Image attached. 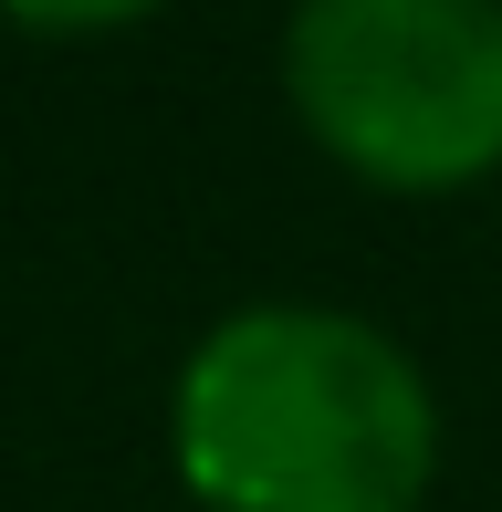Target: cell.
<instances>
[{"label": "cell", "mask_w": 502, "mask_h": 512, "mask_svg": "<svg viewBox=\"0 0 502 512\" xmlns=\"http://www.w3.org/2000/svg\"><path fill=\"white\" fill-rule=\"evenodd\" d=\"M168 0H0V21H21V32L42 42H95V32H136V21H157Z\"/></svg>", "instance_id": "3"}, {"label": "cell", "mask_w": 502, "mask_h": 512, "mask_svg": "<svg viewBox=\"0 0 502 512\" xmlns=\"http://www.w3.org/2000/svg\"><path fill=\"white\" fill-rule=\"evenodd\" d=\"M440 387L356 304H231L168 377V471L199 512H419Z\"/></svg>", "instance_id": "1"}, {"label": "cell", "mask_w": 502, "mask_h": 512, "mask_svg": "<svg viewBox=\"0 0 502 512\" xmlns=\"http://www.w3.org/2000/svg\"><path fill=\"white\" fill-rule=\"evenodd\" d=\"M283 105L377 199L482 189L502 178V0H293Z\"/></svg>", "instance_id": "2"}]
</instances>
